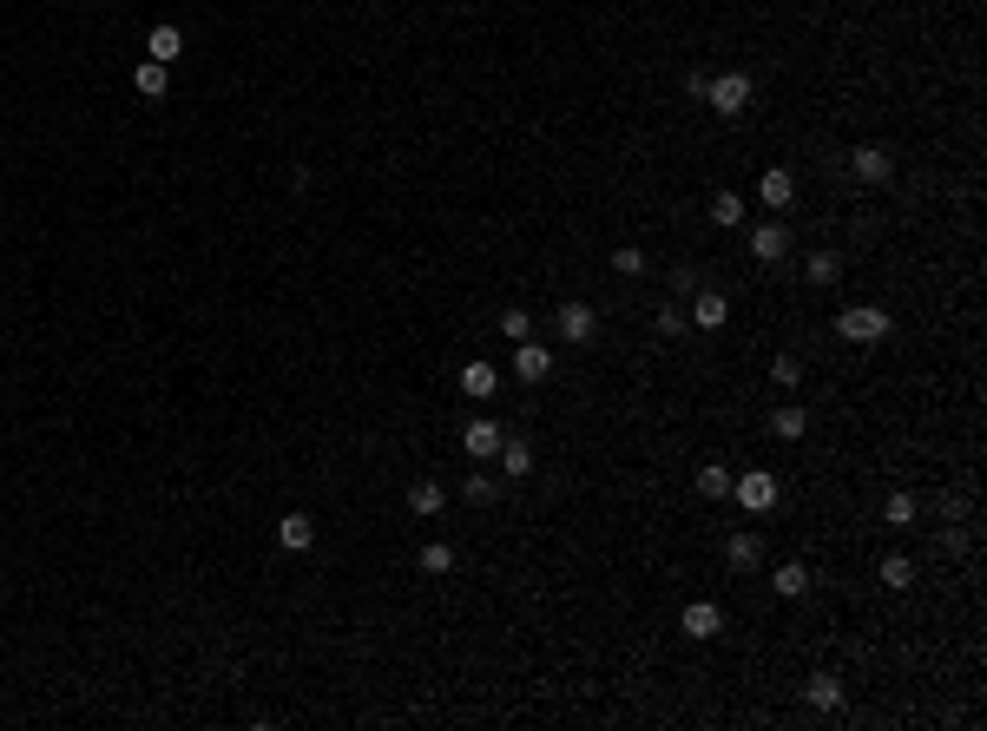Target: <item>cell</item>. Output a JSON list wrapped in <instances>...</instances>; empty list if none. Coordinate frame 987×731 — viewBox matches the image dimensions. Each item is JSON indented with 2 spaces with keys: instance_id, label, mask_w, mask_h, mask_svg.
Masks as SVG:
<instances>
[{
  "instance_id": "cell-18",
  "label": "cell",
  "mask_w": 987,
  "mask_h": 731,
  "mask_svg": "<svg viewBox=\"0 0 987 731\" xmlns=\"http://www.w3.org/2000/svg\"><path fill=\"white\" fill-rule=\"evenodd\" d=\"M770 593H777V600H803V593H810V567H803V560H784V567L770 573Z\"/></svg>"
},
{
  "instance_id": "cell-23",
  "label": "cell",
  "mask_w": 987,
  "mask_h": 731,
  "mask_svg": "<svg viewBox=\"0 0 987 731\" xmlns=\"http://www.w3.org/2000/svg\"><path fill=\"white\" fill-rule=\"evenodd\" d=\"M132 86H139V93H145V99H165V93H172V66H158V60H145V66H139V73H132Z\"/></svg>"
},
{
  "instance_id": "cell-22",
  "label": "cell",
  "mask_w": 987,
  "mask_h": 731,
  "mask_svg": "<svg viewBox=\"0 0 987 731\" xmlns=\"http://www.w3.org/2000/svg\"><path fill=\"white\" fill-rule=\"evenodd\" d=\"M461 494H468L474 508H494V501H501V475H481V461H474V475L461 481Z\"/></svg>"
},
{
  "instance_id": "cell-2",
  "label": "cell",
  "mask_w": 987,
  "mask_h": 731,
  "mask_svg": "<svg viewBox=\"0 0 987 731\" xmlns=\"http://www.w3.org/2000/svg\"><path fill=\"white\" fill-rule=\"evenodd\" d=\"M889 330H895V317H889V310H876V303H849L843 317H836V336H843V343H862V350L882 343Z\"/></svg>"
},
{
  "instance_id": "cell-15",
  "label": "cell",
  "mask_w": 987,
  "mask_h": 731,
  "mask_svg": "<svg viewBox=\"0 0 987 731\" xmlns=\"http://www.w3.org/2000/svg\"><path fill=\"white\" fill-rule=\"evenodd\" d=\"M145 53H152V60H158V66H172V60H178V53H185V33H178V27H172V20H158V27H152V33H145Z\"/></svg>"
},
{
  "instance_id": "cell-24",
  "label": "cell",
  "mask_w": 987,
  "mask_h": 731,
  "mask_svg": "<svg viewBox=\"0 0 987 731\" xmlns=\"http://www.w3.org/2000/svg\"><path fill=\"white\" fill-rule=\"evenodd\" d=\"M803 277H810V284H823V290H830L836 277H843V257H836V251H810V257H803Z\"/></svg>"
},
{
  "instance_id": "cell-33",
  "label": "cell",
  "mask_w": 987,
  "mask_h": 731,
  "mask_svg": "<svg viewBox=\"0 0 987 731\" xmlns=\"http://www.w3.org/2000/svg\"><path fill=\"white\" fill-rule=\"evenodd\" d=\"M705 86H711L705 66H685V93H691V99H705Z\"/></svg>"
},
{
  "instance_id": "cell-27",
  "label": "cell",
  "mask_w": 987,
  "mask_h": 731,
  "mask_svg": "<svg viewBox=\"0 0 987 731\" xmlns=\"http://www.w3.org/2000/svg\"><path fill=\"white\" fill-rule=\"evenodd\" d=\"M915 514H922V501H915L909 488H895L889 501H882V521H889V527H915Z\"/></svg>"
},
{
  "instance_id": "cell-8",
  "label": "cell",
  "mask_w": 987,
  "mask_h": 731,
  "mask_svg": "<svg viewBox=\"0 0 987 731\" xmlns=\"http://www.w3.org/2000/svg\"><path fill=\"white\" fill-rule=\"evenodd\" d=\"M501 442H507V429H501V422H487V415H474L468 429H461V448H468V461H494V455H501Z\"/></svg>"
},
{
  "instance_id": "cell-32",
  "label": "cell",
  "mask_w": 987,
  "mask_h": 731,
  "mask_svg": "<svg viewBox=\"0 0 987 731\" xmlns=\"http://www.w3.org/2000/svg\"><path fill=\"white\" fill-rule=\"evenodd\" d=\"M501 336H507V343H527V336H533V317H527V310H507V317H501Z\"/></svg>"
},
{
  "instance_id": "cell-21",
  "label": "cell",
  "mask_w": 987,
  "mask_h": 731,
  "mask_svg": "<svg viewBox=\"0 0 987 731\" xmlns=\"http://www.w3.org/2000/svg\"><path fill=\"white\" fill-rule=\"evenodd\" d=\"M803 429H810V415H803L797 402H784V409H770V435H777V442H803Z\"/></svg>"
},
{
  "instance_id": "cell-9",
  "label": "cell",
  "mask_w": 987,
  "mask_h": 731,
  "mask_svg": "<svg viewBox=\"0 0 987 731\" xmlns=\"http://www.w3.org/2000/svg\"><path fill=\"white\" fill-rule=\"evenodd\" d=\"M849 172H856L862 185H895V159L882 145H856V152H849Z\"/></svg>"
},
{
  "instance_id": "cell-16",
  "label": "cell",
  "mask_w": 987,
  "mask_h": 731,
  "mask_svg": "<svg viewBox=\"0 0 987 731\" xmlns=\"http://www.w3.org/2000/svg\"><path fill=\"white\" fill-rule=\"evenodd\" d=\"M494 389H501V369H494V363H481V356H474V363L461 369V396L487 402V396H494Z\"/></svg>"
},
{
  "instance_id": "cell-1",
  "label": "cell",
  "mask_w": 987,
  "mask_h": 731,
  "mask_svg": "<svg viewBox=\"0 0 987 731\" xmlns=\"http://www.w3.org/2000/svg\"><path fill=\"white\" fill-rule=\"evenodd\" d=\"M751 99H757V80L744 66H737V73H711V86H705V106L718 112V119H744Z\"/></svg>"
},
{
  "instance_id": "cell-28",
  "label": "cell",
  "mask_w": 987,
  "mask_h": 731,
  "mask_svg": "<svg viewBox=\"0 0 987 731\" xmlns=\"http://www.w3.org/2000/svg\"><path fill=\"white\" fill-rule=\"evenodd\" d=\"M652 330H658V336H685V303L665 297V303L652 310Z\"/></svg>"
},
{
  "instance_id": "cell-4",
  "label": "cell",
  "mask_w": 987,
  "mask_h": 731,
  "mask_svg": "<svg viewBox=\"0 0 987 731\" xmlns=\"http://www.w3.org/2000/svg\"><path fill=\"white\" fill-rule=\"evenodd\" d=\"M553 330H560L566 343H573V350H586V343L599 336V310H593V303H560V317H553Z\"/></svg>"
},
{
  "instance_id": "cell-13",
  "label": "cell",
  "mask_w": 987,
  "mask_h": 731,
  "mask_svg": "<svg viewBox=\"0 0 987 731\" xmlns=\"http://www.w3.org/2000/svg\"><path fill=\"white\" fill-rule=\"evenodd\" d=\"M448 508V488H441V481H408V514H415V521H435V514Z\"/></svg>"
},
{
  "instance_id": "cell-17",
  "label": "cell",
  "mask_w": 987,
  "mask_h": 731,
  "mask_svg": "<svg viewBox=\"0 0 987 731\" xmlns=\"http://www.w3.org/2000/svg\"><path fill=\"white\" fill-rule=\"evenodd\" d=\"M757 198H764L770 211H784L790 198H797V178H790V165H770V172H764V185H757Z\"/></svg>"
},
{
  "instance_id": "cell-5",
  "label": "cell",
  "mask_w": 987,
  "mask_h": 731,
  "mask_svg": "<svg viewBox=\"0 0 987 731\" xmlns=\"http://www.w3.org/2000/svg\"><path fill=\"white\" fill-rule=\"evenodd\" d=\"M751 257H757V264H784V257H790V224L784 218L751 224Z\"/></svg>"
},
{
  "instance_id": "cell-11",
  "label": "cell",
  "mask_w": 987,
  "mask_h": 731,
  "mask_svg": "<svg viewBox=\"0 0 987 731\" xmlns=\"http://www.w3.org/2000/svg\"><path fill=\"white\" fill-rule=\"evenodd\" d=\"M724 567H731V573H757V567H764V541H757L751 527H737L731 541H724Z\"/></svg>"
},
{
  "instance_id": "cell-12",
  "label": "cell",
  "mask_w": 987,
  "mask_h": 731,
  "mask_svg": "<svg viewBox=\"0 0 987 731\" xmlns=\"http://www.w3.org/2000/svg\"><path fill=\"white\" fill-rule=\"evenodd\" d=\"M514 376L520 382H547L553 376V350H547V343H533V336H527V343H514Z\"/></svg>"
},
{
  "instance_id": "cell-10",
  "label": "cell",
  "mask_w": 987,
  "mask_h": 731,
  "mask_svg": "<svg viewBox=\"0 0 987 731\" xmlns=\"http://www.w3.org/2000/svg\"><path fill=\"white\" fill-rule=\"evenodd\" d=\"M843 679H836V672H810V679H803V705H810V712H843Z\"/></svg>"
},
{
  "instance_id": "cell-31",
  "label": "cell",
  "mask_w": 987,
  "mask_h": 731,
  "mask_svg": "<svg viewBox=\"0 0 987 731\" xmlns=\"http://www.w3.org/2000/svg\"><path fill=\"white\" fill-rule=\"evenodd\" d=\"M770 382H777V389H797V382H803V363H797V356H777V363H770Z\"/></svg>"
},
{
  "instance_id": "cell-29",
  "label": "cell",
  "mask_w": 987,
  "mask_h": 731,
  "mask_svg": "<svg viewBox=\"0 0 987 731\" xmlns=\"http://www.w3.org/2000/svg\"><path fill=\"white\" fill-rule=\"evenodd\" d=\"M422 573H455V547L448 541H422Z\"/></svg>"
},
{
  "instance_id": "cell-14",
  "label": "cell",
  "mask_w": 987,
  "mask_h": 731,
  "mask_svg": "<svg viewBox=\"0 0 987 731\" xmlns=\"http://www.w3.org/2000/svg\"><path fill=\"white\" fill-rule=\"evenodd\" d=\"M277 541L283 547H290V554H310V547H316V521H310V514H283V521H277Z\"/></svg>"
},
{
  "instance_id": "cell-30",
  "label": "cell",
  "mask_w": 987,
  "mask_h": 731,
  "mask_svg": "<svg viewBox=\"0 0 987 731\" xmlns=\"http://www.w3.org/2000/svg\"><path fill=\"white\" fill-rule=\"evenodd\" d=\"M612 271L619 277H645V251L639 244H619V251H612Z\"/></svg>"
},
{
  "instance_id": "cell-3",
  "label": "cell",
  "mask_w": 987,
  "mask_h": 731,
  "mask_svg": "<svg viewBox=\"0 0 987 731\" xmlns=\"http://www.w3.org/2000/svg\"><path fill=\"white\" fill-rule=\"evenodd\" d=\"M731 494L744 514H770L777 508V475H764V468H751V475H731Z\"/></svg>"
},
{
  "instance_id": "cell-25",
  "label": "cell",
  "mask_w": 987,
  "mask_h": 731,
  "mask_svg": "<svg viewBox=\"0 0 987 731\" xmlns=\"http://www.w3.org/2000/svg\"><path fill=\"white\" fill-rule=\"evenodd\" d=\"M737 218H744V198H737L731 185L711 191V224H718V231H737Z\"/></svg>"
},
{
  "instance_id": "cell-6",
  "label": "cell",
  "mask_w": 987,
  "mask_h": 731,
  "mask_svg": "<svg viewBox=\"0 0 987 731\" xmlns=\"http://www.w3.org/2000/svg\"><path fill=\"white\" fill-rule=\"evenodd\" d=\"M685 323L691 330H724V323H731V297H724V290H691Z\"/></svg>"
},
{
  "instance_id": "cell-26",
  "label": "cell",
  "mask_w": 987,
  "mask_h": 731,
  "mask_svg": "<svg viewBox=\"0 0 987 731\" xmlns=\"http://www.w3.org/2000/svg\"><path fill=\"white\" fill-rule=\"evenodd\" d=\"M698 494H705V501H731V468H724V461H705V468H698Z\"/></svg>"
},
{
  "instance_id": "cell-20",
  "label": "cell",
  "mask_w": 987,
  "mask_h": 731,
  "mask_svg": "<svg viewBox=\"0 0 987 731\" xmlns=\"http://www.w3.org/2000/svg\"><path fill=\"white\" fill-rule=\"evenodd\" d=\"M494 461H501V475H507V481H527V475H533V448H527V442H514V435L501 442V455H494Z\"/></svg>"
},
{
  "instance_id": "cell-19",
  "label": "cell",
  "mask_w": 987,
  "mask_h": 731,
  "mask_svg": "<svg viewBox=\"0 0 987 731\" xmlns=\"http://www.w3.org/2000/svg\"><path fill=\"white\" fill-rule=\"evenodd\" d=\"M876 580H882L889 593H909V587H915V560H909V554H882Z\"/></svg>"
},
{
  "instance_id": "cell-7",
  "label": "cell",
  "mask_w": 987,
  "mask_h": 731,
  "mask_svg": "<svg viewBox=\"0 0 987 731\" xmlns=\"http://www.w3.org/2000/svg\"><path fill=\"white\" fill-rule=\"evenodd\" d=\"M678 626H685V639H698V646H705V639L724 633V606H718V600H691L685 613H678Z\"/></svg>"
}]
</instances>
